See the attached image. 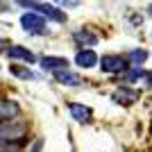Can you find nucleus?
<instances>
[{
    "label": "nucleus",
    "mask_w": 152,
    "mask_h": 152,
    "mask_svg": "<svg viewBox=\"0 0 152 152\" xmlns=\"http://www.w3.org/2000/svg\"><path fill=\"white\" fill-rule=\"evenodd\" d=\"M145 57H148V55H145V50H132V52H129V61H134L136 66L145 61Z\"/></svg>",
    "instance_id": "4468645a"
},
{
    "label": "nucleus",
    "mask_w": 152,
    "mask_h": 152,
    "mask_svg": "<svg viewBox=\"0 0 152 152\" xmlns=\"http://www.w3.org/2000/svg\"><path fill=\"white\" fill-rule=\"evenodd\" d=\"M100 68L104 73H121V70L127 68V61L123 57H118V55H104L100 59Z\"/></svg>",
    "instance_id": "7ed1b4c3"
},
{
    "label": "nucleus",
    "mask_w": 152,
    "mask_h": 152,
    "mask_svg": "<svg viewBox=\"0 0 152 152\" xmlns=\"http://www.w3.org/2000/svg\"><path fill=\"white\" fill-rule=\"evenodd\" d=\"M20 114V107L14 100H0V121H12Z\"/></svg>",
    "instance_id": "423d86ee"
},
{
    "label": "nucleus",
    "mask_w": 152,
    "mask_h": 152,
    "mask_svg": "<svg viewBox=\"0 0 152 152\" xmlns=\"http://www.w3.org/2000/svg\"><path fill=\"white\" fill-rule=\"evenodd\" d=\"M7 57L9 59H23L27 64H34V55H32L27 48L23 45H12V48H7Z\"/></svg>",
    "instance_id": "6e6552de"
},
{
    "label": "nucleus",
    "mask_w": 152,
    "mask_h": 152,
    "mask_svg": "<svg viewBox=\"0 0 152 152\" xmlns=\"http://www.w3.org/2000/svg\"><path fill=\"white\" fill-rule=\"evenodd\" d=\"M57 2H61L64 7H75L77 2H80V0H57Z\"/></svg>",
    "instance_id": "dca6fc26"
},
{
    "label": "nucleus",
    "mask_w": 152,
    "mask_h": 152,
    "mask_svg": "<svg viewBox=\"0 0 152 152\" xmlns=\"http://www.w3.org/2000/svg\"><path fill=\"white\" fill-rule=\"evenodd\" d=\"M55 80H57L59 84H66V86H80V77L75 75V73H70L68 68H57L55 70Z\"/></svg>",
    "instance_id": "0eeeda50"
},
{
    "label": "nucleus",
    "mask_w": 152,
    "mask_h": 152,
    "mask_svg": "<svg viewBox=\"0 0 152 152\" xmlns=\"http://www.w3.org/2000/svg\"><path fill=\"white\" fill-rule=\"evenodd\" d=\"M16 2H18V5H23V7H30V9H37L39 14H43V16H48V18L57 20V23H64V20H66V14L59 12L57 7H52V5L37 2V0H16Z\"/></svg>",
    "instance_id": "f257e3e1"
},
{
    "label": "nucleus",
    "mask_w": 152,
    "mask_h": 152,
    "mask_svg": "<svg viewBox=\"0 0 152 152\" xmlns=\"http://www.w3.org/2000/svg\"><path fill=\"white\" fill-rule=\"evenodd\" d=\"M75 61H77L80 68H93L95 64H98V55H95L93 50H80L77 57H75Z\"/></svg>",
    "instance_id": "1a4fd4ad"
},
{
    "label": "nucleus",
    "mask_w": 152,
    "mask_h": 152,
    "mask_svg": "<svg viewBox=\"0 0 152 152\" xmlns=\"http://www.w3.org/2000/svg\"><path fill=\"white\" fill-rule=\"evenodd\" d=\"M145 80H148V86H152V70H150V73H145Z\"/></svg>",
    "instance_id": "a211bd4d"
},
{
    "label": "nucleus",
    "mask_w": 152,
    "mask_h": 152,
    "mask_svg": "<svg viewBox=\"0 0 152 152\" xmlns=\"http://www.w3.org/2000/svg\"><path fill=\"white\" fill-rule=\"evenodd\" d=\"M70 114L77 123H89L93 118V111L89 107H84V104H70Z\"/></svg>",
    "instance_id": "9b49d317"
},
{
    "label": "nucleus",
    "mask_w": 152,
    "mask_h": 152,
    "mask_svg": "<svg viewBox=\"0 0 152 152\" xmlns=\"http://www.w3.org/2000/svg\"><path fill=\"white\" fill-rule=\"evenodd\" d=\"M141 98V93L136 89H127V86H121V89H116L114 93V100L121 102V104H132V102H136Z\"/></svg>",
    "instance_id": "39448f33"
},
{
    "label": "nucleus",
    "mask_w": 152,
    "mask_h": 152,
    "mask_svg": "<svg viewBox=\"0 0 152 152\" xmlns=\"http://www.w3.org/2000/svg\"><path fill=\"white\" fill-rule=\"evenodd\" d=\"M73 39H75L77 45H95V43H98V37H95L93 32H89L86 27L77 30L75 34H73Z\"/></svg>",
    "instance_id": "9d476101"
},
{
    "label": "nucleus",
    "mask_w": 152,
    "mask_h": 152,
    "mask_svg": "<svg viewBox=\"0 0 152 152\" xmlns=\"http://www.w3.org/2000/svg\"><path fill=\"white\" fill-rule=\"evenodd\" d=\"M20 25H23V30L27 32H34V34H43L45 32V20L39 16V14H23L20 16Z\"/></svg>",
    "instance_id": "f03ea898"
},
{
    "label": "nucleus",
    "mask_w": 152,
    "mask_h": 152,
    "mask_svg": "<svg viewBox=\"0 0 152 152\" xmlns=\"http://www.w3.org/2000/svg\"><path fill=\"white\" fill-rule=\"evenodd\" d=\"M32 152H41V141H37V143H34V148H32Z\"/></svg>",
    "instance_id": "f3484780"
},
{
    "label": "nucleus",
    "mask_w": 152,
    "mask_h": 152,
    "mask_svg": "<svg viewBox=\"0 0 152 152\" xmlns=\"http://www.w3.org/2000/svg\"><path fill=\"white\" fill-rule=\"evenodd\" d=\"M16 77H20V80H34V73H32L30 68H23V66H12L9 68Z\"/></svg>",
    "instance_id": "ddd939ff"
},
{
    "label": "nucleus",
    "mask_w": 152,
    "mask_h": 152,
    "mask_svg": "<svg viewBox=\"0 0 152 152\" xmlns=\"http://www.w3.org/2000/svg\"><path fill=\"white\" fill-rule=\"evenodd\" d=\"M141 77H145V73L141 68H134V70H129V73H125V82H136Z\"/></svg>",
    "instance_id": "2eb2a0df"
},
{
    "label": "nucleus",
    "mask_w": 152,
    "mask_h": 152,
    "mask_svg": "<svg viewBox=\"0 0 152 152\" xmlns=\"http://www.w3.org/2000/svg\"><path fill=\"white\" fill-rule=\"evenodd\" d=\"M25 132H27V127L23 125V123H18V125H2V127H0V139H2V141L20 139Z\"/></svg>",
    "instance_id": "20e7f679"
},
{
    "label": "nucleus",
    "mask_w": 152,
    "mask_h": 152,
    "mask_svg": "<svg viewBox=\"0 0 152 152\" xmlns=\"http://www.w3.org/2000/svg\"><path fill=\"white\" fill-rule=\"evenodd\" d=\"M150 12H152V7H150Z\"/></svg>",
    "instance_id": "6ab92c4d"
},
{
    "label": "nucleus",
    "mask_w": 152,
    "mask_h": 152,
    "mask_svg": "<svg viewBox=\"0 0 152 152\" xmlns=\"http://www.w3.org/2000/svg\"><path fill=\"white\" fill-rule=\"evenodd\" d=\"M41 66H43V70H57V68H68V61L64 57H43Z\"/></svg>",
    "instance_id": "f8f14e48"
}]
</instances>
